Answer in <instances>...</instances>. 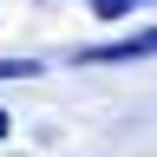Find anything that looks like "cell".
<instances>
[{
  "instance_id": "1",
  "label": "cell",
  "mask_w": 157,
  "mask_h": 157,
  "mask_svg": "<svg viewBox=\"0 0 157 157\" xmlns=\"http://www.w3.org/2000/svg\"><path fill=\"white\" fill-rule=\"evenodd\" d=\"M151 52H157V26L131 39H105V46H78L72 66H124V59H151Z\"/></svg>"
},
{
  "instance_id": "2",
  "label": "cell",
  "mask_w": 157,
  "mask_h": 157,
  "mask_svg": "<svg viewBox=\"0 0 157 157\" xmlns=\"http://www.w3.org/2000/svg\"><path fill=\"white\" fill-rule=\"evenodd\" d=\"M131 7H144V0H92V13H98V20H124Z\"/></svg>"
},
{
  "instance_id": "3",
  "label": "cell",
  "mask_w": 157,
  "mask_h": 157,
  "mask_svg": "<svg viewBox=\"0 0 157 157\" xmlns=\"http://www.w3.org/2000/svg\"><path fill=\"white\" fill-rule=\"evenodd\" d=\"M39 66H33V59H0V78H33Z\"/></svg>"
},
{
  "instance_id": "4",
  "label": "cell",
  "mask_w": 157,
  "mask_h": 157,
  "mask_svg": "<svg viewBox=\"0 0 157 157\" xmlns=\"http://www.w3.org/2000/svg\"><path fill=\"white\" fill-rule=\"evenodd\" d=\"M7 131H13V118H7V111H0V137H7Z\"/></svg>"
}]
</instances>
